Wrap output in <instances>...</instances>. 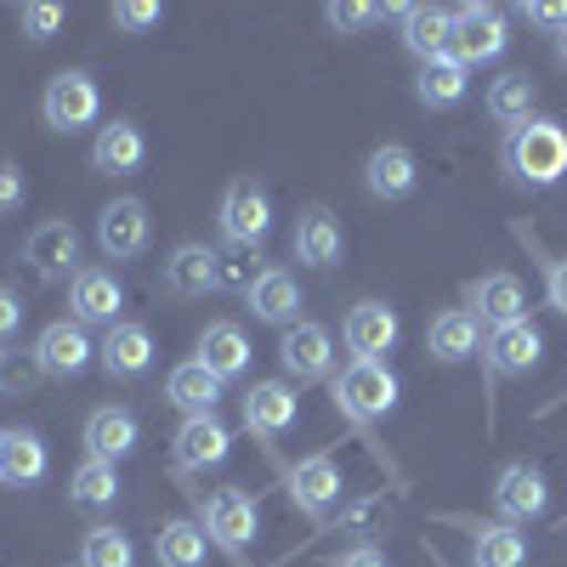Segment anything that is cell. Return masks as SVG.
I'll use <instances>...</instances> for the list:
<instances>
[{
  "label": "cell",
  "instance_id": "43",
  "mask_svg": "<svg viewBox=\"0 0 567 567\" xmlns=\"http://www.w3.org/2000/svg\"><path fill=\"white\" fill-rule=\"evenodd\" d=\"M545 290H550V307L567 312V256H545Z\"/></svg>",
  "mask_w": 567,
  "mask_h": 567
},
{
  "label": "cell",
  "instance_id": "13",
  "mask_svg": "<svg viewBox=\"0 0 567 567\" xmlns=\"http://www.w3.org/2000/svg\"><path fill=\"white\" fill-rule=\"evenodd\" d=\"M341 250H347L341 221L329 216L323 205H307V210L296 216V227H290V256H296L301 267H336Z\"/></svg>",
  "mask_w": 567,
  "mask_h": 567
},
{
  "label": "cell",
  "instance_id": "3",
  "mask_svg": "<svg viewBox=\"0 0 567 567\" xmlns=\"http://www.w3.org/2000/svg\"><path fill=\"white\" fill-rule=\"evenodd\" d=\"M216 221H221V239L227 245H261L267 227H272V194L256 182V176H239L221 187V205H216Z\"/></svg>",
  "mask_w": 567,
  "mask_h": 567
},
{
  "label": "cell",
  "instance_id": "26",
  "mask_svg": "<svg viewBox=\"0 0 567 567\" xmlns=\"http://www.w3.org/2000/svg\"><path fill=\"white\" fill-rule=\"evenodd\" d=\"M142 159H148V136H142L131 120L103 125L97 142H91V165H97L103 176H131V171H142Z\"/></svg>",
  "mask_w": 567,
  "mask_h": 567
},
{
  "label": "cell",
  "instance_id": "47",
  "mask_svg": "<svg viewBox=\"0 0 567 567\" xmlns=\"http://www.w3.org/2000/svg\"><path fill=\"white\" fill-rule=\"evenodd\" d=\"M0 386H7V352H0Z\"/></svg>",
  "mask_w": 567,
  "mask_h": 567
},
{
  "label": "cell",
  "instance_id": "25",
  "mask_svg": "<svg viewBox=\"0 0 567 567\" xmlns=\"http://www.w3.org/2000/svg\"><path fill=\"white\" fill-rule=\"evenodd\" d=\"M245 301H250V312H256L261 323H272V329L301 323V284H296V272H284V267H267Z\"/></svg>",
  "mask_w": 567,
  "mask_h": 567
},
{
  "label": "cell",
  "instance_id": "27",
  "mask_svg": "<svg viewBox=\"0 0 567 567\" xmlns=\"http://www.w3.org/2000/svg\"><path fill=\"white\" fill-rule=\"evenodd\" d=\"M449 40H454V12L449 7H409L403 12V45L425 63H443L449 58Z\"/></svg>",
  "mask_w": 567,
  "mask_h": 567
},
{
  "label": "cell",
  "instance_id": "8",
  "mask_svg": "<svg viewBox=\"0 0 567 567\" xmlns=\"http://www.w3.org/2000/svg\"><path fill=\"white\" fill-rule=\"evenodd\" d=\"M398 336H403V323H398V312H392L386 301H358V307L347 312V323H341L347 352L363 358V363H381V358L398 347Z\"/></svg>",
  "mask_w": 567,
  "mask_h": 567
},
{
  "label": "cell",
  "instance_id": "48",
  "mask_svg": "<svg viewBox=\"0 0 567 567\" xmlns=\"http://www.w3.org/2000/svg\"><path fill=\"white\" fill-rule=\"evenodd\" d=\"M0 449H7V432H0Z\"/></svg>",
  "mask_w": 567,
  "mask_h": 567
},
{
  "label": "cell",
  "instance_id": "6",
  "mask_svg": "<svg viewBox=\"0 0 567 567\" xmlns=\"http://www.w3.org/2000/svg\"><path fill=\"white\" fill-rule=\"evenodd\" d=\"M91 358H97V347H91L85 323H74V318L45 323L40 341H34V369L52 374V381H74V374H85Z\"/></svg>",
  "mask_w": 567,
  "mask_h": 567
},
{
  "label": "cell",
  "instance_id": "32",
  "mask_svg": "<svg viewBox=\"0 0 567 567\" xmlns=\"http://www.w3.org/2000/svg\"><path fill=\"white\" fill-rule=\"evenodd\" d=\"M154 561L159 567H205V528L187 523V516H171L154 534Z\"/></svg>",
  "mask_w": 567,
  "mask_h": 567
},
{
  "label": "cell",
  "instance_id": "41",
  "mask_svg": "<svg viewBox=\"0 0 567 567\" xmlns=\"http://www.w3.org/2000/svg\"><path fill=\"white\" fill-rule=\"evenodd\" d=\"M23 199H29V176H23L12 159H0V216L23 210Z\"/></svg>",
  "mask_w": 567,
  "mask_h": 567
},
{
  "label": "cell",
  "instance_id": "33",
  "mask_svg": "<svg viewBox=\"0 0 567 567\" xmlns=\"http://www.w3.org/2000/svg\"><path fill=\"white\" fill-rule=\"evenodd\" d=\"M471 561L477 567H528V539L511 523H483L471 534Z\"/></svg>",
  "mask_w": 567,
  "mask_h": 567
},
{
  "label": "cell",
  "instance_id": "35",
  "mask_svg": "<svg viewBox=\"0 0 567 567\" xmlns=\"http://www.w3.org/2000/svg\"><path fill=\"white\" fill-rule=\"evenodd\" d=\"M471 69H460L454 58H443V63H425L420 69V80H414V97L425 103V109H454V103H465V80Z\"/></svg>",
  "mask_w": 567,
  "mask_h": 567
},
{
  "label": "cell",
  "instance_id": "15",
  "mask_svg": "<svg viewBox=\"0 0 567 567\" xmlns=\"http://www.w3.org/2000/svg\"><path fill=\"white\" fill-rule=\"evenodd\" d=\"M97 245H103L109 261L142 256V250H148V205H142V199H114V205H103V216H97Z\"/></svg>",
  "mask_w": 567,
  "mask_h": 567
},
{
  "label": "cell",
  "instance_id": "39",
  "mask_svg": "<svg viewBox=\"0 0 567 567\" xmlns=\"http://www.w3.org/2000/svg\"><path fill=\"white\" fill-rule=\"evenodd\" d=\"M109 18H114V29H131L136 34V29H154L165 18V7H159V0H120Z\"/></svg>",
  "mask_w": 567,
  "mask_h": 567
},
{
  "label": "cell",
  "instance_id": "10",
  "mask_svg": "<svg viewBox=\"0 0 567 567\" xmlns=\"http://www.w3.org/2000/svg\"><path fill=\"white\" fill-rule=\"evenodd\" d=\"M159 284H165L171 296H182V301H199V296L221 290V261H216V250H210V245L187 239V245H176V250L165 256Z\"/></svg>",
  "mask_w": 567,
  "mask_h": 567
},
{
  "label": "cell",
  "instance_id": "23",
  "mask_svg": "<svg viewBox=\"0 0 567 567\" xmlns=\"http://www.w3.org/2000/svg\"><path fill=\"white\" fill-rule=\"evenodd\" d=\"M414 182H420V159L403 148V142H381L363 165V187L374 199H409Z\"/></svg>",
  "mask_w": 567,
  "mask_h": 567
},
{
  "label": "cell",
  "instance_id": "14",
  "mask_svg": "<svg viewBox=\"0 0 567 567\" xmlns=\"http://www.w3.org/2000/svg\"><path fill=\"white\" fill-rule=\"evenodd\" d=\"M69 307H74V323H120V307H125V290L109 267H80L69 278Z\"/></svg>",
  "mask_w": 567,
  "mask_h": 567
},
{
  "label": "cell",
  "instance_id": "40",
  "mask_svg": "<svg viewBox=\"0 0 567 567\" xmlns=\"http://www.w3.org/2000/svg\"><path fill=\"white\" fill-rule=\"evenodd\" d=\"M323 18H329V29H336V34H358V29H369V23H381L386 7H341V0H336Z\"/></svg>",
  "mask_w": 567,
  "mask_h": 567
},
{
  "label": "cell",
  "instance_id": "31",
  "mask_svg": "<svg viewBox=\"0 0 567 567\" xmlns=\"http://www.w3.org/2000/svg\"><path fill=\"white\" fill-rule=\"evenodd\" d=\"M120 499V471L109 465V460H80L74 465V477H69V505H80V511H109Z\"/></svg>",
  "mask_w": 567,
  "mask_h": 567
},
{
  "label": "cell",
  "instance_id": "37",
  "mask_svg": "<svg viewBox=\"0 0 567 567\" xmlns=\"http://www.w3.org/2000/svg\"><path fill=\"white\" fill-rule=\"evenodd\" d=\"M136 550L120 528H91L85 545H80V567H131Z\"/></svg>",
  "mask_w": 567,
  "mask_h": 567
},
{
  "label": "cell",
  "instance_id": "1",
  "mask_svg": "<svg viewBox=\"0 0 567 567\" xmlns=\"http://www.w3.org/2000/svg\"><path fill=\"white\" fill-rule=\"evenodd\" d=\"M499 165L511 182H523V187H550L567 176V125L561 120H523V125H511L505 142H499Z\"/></svg>",
  "mask_w": 567,
  "mask_h": 567
},
{
  "label": "cell",
  "instance_id": "38",
  "mask_svg": "<svg viewBox=\"0 0 567 567\" xmlns=\"http://www.w3.org/2000/svg\"><path fill=\"white\" fill-rule=\"evenodd\" d=\"M18 29L29 45H45L58 29H63V7H52V0H34V7H18Z\"/></svg>",
  "mask_w": 567,
  "mask_h": 567
},
{
  "label": "cell",
  "instance_id": "44",
  "mask_svg": "<svg viewBox=\"0 0 567 567\" xmlns=\"http://www.w3.org/2000/svg\"><path fill=\"white\" fill-rule=\"evenodd\" d=\"M523 18H528V23H550V29L561 34V29H567V0H528Z\"/></svg>",
  "mask_w": 567,
  "mask_h": 567
},
{
  "label": "cell",
  "instance_id": "11",
  "mask_svg": "<svg viewBox=\"0 0 567 567\" xmlns=\"http://www.w3.org/2000/svg\"><path fill=\"white\" fill-rule=\"evenodd\" d=\"M465 301L477 307V323H488V329L528 323V290L511 272H483L477 284H465Z\"/></svg>",
  "mask_w": 567,
  "mask_h": 567
},
{
  "label": "cell",
  "instance_id": "21",
  "mask_svg": "<svg viewBox=\"0 0 567 567\" xmlns=\"http://www.w3.org/2000/svg\"><path fill=\"white\" fill-rule=\"evenodd\" d=\"M199 363L216 374L221 386L239 381V374L250 369V336H245L239 323H227V318L205 323V329H199Z\"/></svg>",
  "mask_w": 567,
  "mask_h": 567
},
{
  "label": "cell",
  "instance_id": "28",
  "mask_svg": "<svg viewBox=\"0 0 567 567\" xmlns=\"http://www.w3.org/2000/svg\"><path fill=\"white\" fill-rule=\"evenodd\" d=\"M136 437H142V425H136V414L131 409H91V420H85V449H91V460H125L131 449H136Z\"/></svg>",
  "mask_w": 567,
  "mask_h": 567
},
{
  "label": "cell",
  "instance_id": "9",
  "mask_svg": "<svg viewBox=\"0 0 567 567\" xmlns=\"http://www.w3.org/2000/svg\"><path fill=\"white\" fill-rule=\"evenodd\" d=\"M278 363H284V374H290L296 386H307V381H323L329 374V363H336V341H329V329L323 323H290L284 329V341H278Z\"/></svg>",
  "mask_w": 567,
  "mask_h": 567
},
{
  "label": "cell",
  "instance_id": "18",
  "mask_svg": "<svg viewBox=\"0 0 567 567\" xmlns=\"http://www.w3.org/2000/svg\"><path fill=\"white\" fill-rule=\"evenodd\" d=\"M494 505H499L505 523L516 528V523H534V516H545L550 488H545V477H539L534 465H505L499 483H494Z\"/></svg>",
  "mask_w": 567,
  "mask_h": 567
},
{
  "label": "cell",
  "instance_id": "20",
  "mask_svg": "<svg viewBox=\"0 0 567 567\" xmlns=\"http://www.w3.org/2000/svg\"><path fill=\"white\" fill-rule=\"evenodd\" d=\"M296 414H301V398H296V386H290V381H256V386L245 392V425H250L256 437H278V432H290Z\"/></svg>",
  "mask_w": 567,
  "mask_h": 567
},
{
  "label": "cell",
  "instance_id": "2",
  "mask_svg": "<svg viewBox=\"0 0 567 567\" xmlns=\"http://www.w3.org/2000/svg\"><path fill=\"white\" fill-rule=\"evenodd\" d=\"M329 398H336V409L352 420V425H369L398 409V374L386 363H363L352 358L336 381H329Z\"/></svg>",
  "mask_w": 567,
  "mask_h": 567
},
{
  "label": "cell",
  "instance_id": "30",
  "mask_svg": "<svg viewBox=\"0 0 567 567\" xmlns=\"http://www.w3.org/2000/svg\"><path fill=\"white\" fill-rule=\"evenodd\" d=\"M45 477V443H40V432H7V449H0V483L7 488H29V483H40Z\"/></svg>",
  "mask_w": 567,
  "mask_h": 567
},
{
  "label": "cell",
  "instance_id": "5",
  "mask_svg": "<svg viewBox=\"0 0 567 567\" xmlns=\"http://www.w3.org/2000/svg\"><path fill=\"white\" fill-rule=\"evenodd\" d=\"M40 114L52 131H85L91 120L103 114V91L85 69H63L45 80V97H40Z\"/></svg>",
  "mask_w": 567,
  "mask_h": 567
},
{
  "label": "cell",
  "instance_id": "12",
  "mask_svg": "<svg viewBox=\"0 0 567 567\" xmlns=\"http://www.w3.org/2000/svg\"><path fill=\"white\" fill-rule=\"evenodd\" d=\"M23 261L34 267V278H45V284H58V278H74L80 267V233H74V221H40L34 233H29V245H23Z\"/></svg>",
  "mask_w": 567,
  "mask_h": 567
},
{
  "label": "cell",
  "instance_id": "29",
  "mask_svg": "<svg viewBox=\"0 0 567 567\" xmlns=\"http://www.w3.org/2000/svg\"><path fill=\"white\" fill-rule=\"evenodd\" d=\"M165 398L194 420V414H216V403H221V381L199 363V358H187V363H176L171 374H165Z\"/></svg>",
  "mask_w": 567,
  "mask_h": 567
},
{
  "label": "cell",
  "instance_id": "36",
  "mask_svg": "<svg viewBox=\"0 0 567 567\" xmlns=\"http://www.w3.org/2000/svg\"><path fill=\"white\" fill-rule=\"evenodd\" d=\"M216 261H221V290H233V296H250L256 278L267 272L256 245H227V250H216Z\"/></svg>",
  "mask_w": 567,
  "mask_h": 567
},
{
  "label": "cell",
  "instance_id": "17",
  "mask_svg": "<svg viewBox=\"0 0 567 567\" xmlns=\"http://www.w3.org/2000/svg\"><path fill=\"white\" fill-rule=\"evenodd\" d=\"M425 352H432L437 363H465L483 352V323L471 307H449L432 318V329H425Z\"/></svg>",
  "mask_w": 567,
  "mask_h": 567
},
{
  "label": "cell",
  "instance_id": "7",
  "mask_svg": "<svg viewBox=\"0 0 567 567\" xmlns=\"http://www.w3.org/2000/svg\"><path fill=\"white\" fill-rule=\"evenodd\" d=\"M284 483H290V499L312 516V523H323L329 505H336V499H341V488H347L336 454H307V460H296L290 471H284Z\"/></svg>",
  "mask_w": 567,
  "mask_h": 567
},
{
  "label": "cell",
  "instance_id": "16",
  "mask_svg": "<svg viewBox=\"0 0 567 567\" xmlns=\"http://www.w3.org/2000/svg\"><path fill=\"white\" fill-rule=\"evenodd\" d=\"M205 539H216V545H227V550H239V545H250L256 539V499L250 494H239V488H216L210 499H205Z\"/></svg>",
  "mask_w": 567,
  "mask_h": 567
},
{
  "label": "cell",
  "instance_id": "4",
  "mask_svg": "<svg viewBox=\"0 0 567 567\" xmlns=\"http://www.w3.org/2000/svg\"><path fill=\"white\" fill-rule=\"evenodd\" d=\"M505 12L499 7H483V0H465L454 7V40H449V58L460 69H477V63H494L505 52Z\"/></svg>",
  "mask_w": 567,
  "mask_h": 567
},
{
  "label": "cell",
  "instance_id": "22",
  "mask_svg": "<svg viewBox=\"0 0 567 567\" xmlns=\"http://www.w3.org/2000/svg\"><path fill=\"white\" fill-rule=\"evenodd\" d=\"M483 358H488V374H528L545 358V336L534 329V318L494 329V336H483Z\"/></svg>",
  "mask_w": 567,
  "mask_h": 567
},
{
  "label": "cell",
  "instance_id": "42",
  "mask_svg": "<svg viewBox=\"0 0 567 567\" xmlns=\"http://www.w3.org/2000/svg\"><path fill=\"white\" fill-rule=\"evenodd\" d=\"M18 329H23V301H18L12 284H0V341H12Z\"/></svg>",
  "mask_w": 567,
  "mask_h": 567
},
{
  "label": "cell",
  "instance_id": "34",
  "mask_svg": "<svg viewBox=\"0 0 567 567\" xmlns=\"http://www.w3.org/2000/svg\"><path fill=\"white\" fill-rule=\"evenodd\" d=\"M534 103H539V91H534L528 74H499V80L488 85V120H499V125L534 120Z\"/></svg>",
  "mask_w": 567,
  "mask_h": 567
},
{
  "label": "cell",
  "instance_id": "24",
  "mask_svg": "<svg viewBox=\"0 0 567 567\" xmlns=\"http://www.w3.org/2000/svg\"><path fill=\"white\" fill-rule=\"evenodd\" d=\"M233 454V432L216 420V414H194V420H182V432H176V465L182 471H205V465H221Z\"/></svg>",
  "mask_w": 567,
  "mask_h": 567
},
{
  "label": "cell",
  "instance_id": "45",
  "mask_svg": "<svg viewBox=\"0 0 567 567\" xmlns=\"http://www.w3.org/2000/svg\"><path fill=\"white\" fill-rule=\"evenodd\" d=\"M336 567H392V561H386L381 545H369V539H363V545H352L347 556H336Z\"/></svg>",
  "mask_w": 567,
  "mask_h": 567
},
{
  "label": "cell",
  "instance_id": "46",
  "mask_svg": "<svg viewBox=\"0 0 567 567\" xmlns=\"http://www.w3.org/2000/svg\"><path fill=\"white\" fill-rule=\"evenodd\" d=\"M556 63H567V29L556 34Z\"/></svg>",
  "mask_w": 567,
  "mask_h": 567
},
{
  "label": "cell",
  "instance_id": "19",
  "mask_svg": "<svg viewBox=\"0 0 567 567\" xmlns=\"http://www.w3.org/2000/svg\"><path fill=\"white\" fill-rule=\"evenodd\" d=\"M97 363L109 369V381H136V374H148V363H154L148 323H114L103 336V347H97Z\"/></svg>",
  "mask_w": 567,
  "mask_h": 567
}]
</instances>
